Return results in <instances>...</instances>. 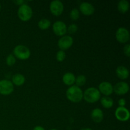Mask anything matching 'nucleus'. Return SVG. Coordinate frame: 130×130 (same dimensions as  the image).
<instances>
[{"instance_id": "13", "label": "nucleus", "mask_w": 130, "mask_h": 130, "mask_svg": "<svg viewBox=\"0 0 130 130\" xmlns=\"http://www.w3.org/2000/svg\"><path fill=\"white\" fill-rule=\"evenodd\" d=\"M79 10L83 15L90 16L95 12V8L92 4L88 2H83L79 5Z\"/></svg>"}, {"instance_id": "14", "label": "nucleus", "mask_w": 130, "mask_h": 130, "mask_svg": "<svg viewBox=\"0 0 130 130\" xmlns=\"http://www.w3.org/2000/svg\"><path fill=\"white\" fill-rule=\"evenodd\" d=\"M91 117L92 120L95 123H100L102 121L103 119H104V113L101 109L96 108L91 111Z\"/></svg>"}, {"instance_id": "7", "label": "nucleus", "mask_w": 130, "mask_h": 130, "mask_svg": "<svg viewBox=\"0 0 130 130\" xmlns=\"http://www.w3.org/2000/svg\"><path fill=\"white\" fill-rule=\"evenodd\" d=\"M116 38L117 41L121 43H127L129 40V33L127 29L124 27H119L116 32Z\"/></svg>"}, {"instance_id": "21", "label": "nucleus", "mask_w": 130, "mask_h": 130, "mask_svg": "<svg viewBox=\"0 0 130 130\" xmlns=\"http://www.w3.org/2000/svg\"><path fill=\"white\" fill-rule=\"evenodd\" d=\"M86 82V76H84V75H79V76H77V77H76V81L75 83L76 84V86L80 87V86H82L83 85H85Z\"/></svg>"}, {"instance_id": "5", "label": "nucleus", "mask_w": 130, "mask_h": 130, "mask_svg": "<svg viewBox=\"0 0 130 130\" xmlns=\"http://www.w3.org/2000/svg\"><path fill=\"white\" fill-rule=\"evenodd\" d=\"M13 84L11 81L7 79L0 80V94L8 95L13 91Z\"/></svg>"}, {"instance_id": "10", "label": "nucleus", "mask_w": 130, "mask_h": 130, "mask_svg": "<svg viewBox=\"0 0 130 130\" xmlns=\"http://www.w3.org/2000/svg\"><path fill=\"white\" fill-rule=\"evenodd\" d=\"M73 38L70 36H63L58 41V46L60 50H66L72 46L73 44Z\"/></svg>"}, {"instance_id": "1", "label": "nucleus", "mask_w": 130, "mask_h": 130, "mask_svg": "<svg viewBox=\"0 0 130 130\" xmlns=\"http://www.w3.org/2000/svg\"><path fill=\"white\" fill-rule=\"evenodd\" d=\"M66 96L69 100L74 103H78L83 99V92L76 85L71 86L66 91Z\"/></svg>"}, {"instance_id": "16", "label": "nucleus", "mask_w": 130, "mask_h": 130, "mask_svg": "<svg viewBox=\"0 0 130 130\" xmlns=\"http://www.w3.org/2000/svg\"><path fill=\"white\" fill-rule=\"evenodd\" d=\"M62 81L67 86H72L76 81V77L72 72H67L62 77Z\"/></svg>"}, {"instance_id": "9", "label": "nucleus", "mask_w": 130, "mask_h": 130, "mask_svg": "<svg viewBox=\"0 0 130 130\" xmlns=\"http://www.w3.org/2000/svg\"><path fill=\"white\" fill-rule=\"evenodd\" d=\"M115 116L118 120L125 122L129 119L130 114L128 109L124 107H118L115 111Z\"/></svg>"}, {"instance_id": "23", "label": "nucleus", "mask_w": 130, "mask_h": 130, "mask_svg": "<svg viewBox=\"0 0 130 130\" xmlns=\"http://www.w3.org/2000/svg\"><path fill=\"white\" fill-rule=\"evenodd\" d=\"M16 62L15 57L12 54H10L6 58V63L8 66H12Z\"/></svg>"}, {"instance_id": "17", "label": "nucleus", "mask_w": 130, "mask_h": 130, "mask_svg": "<svg viewBox=\"0 0 130 130\" xmlns=\"http://www.w3.org/2000/svg\"><path fill=\"white\" fill-rule=\"evenodd\" d=\"M25 79L24 75L21 74H16L12 77L11 82L16 86H22L25 83Z\"/></svg>"}, {"instance_id": "27", "label": "nucleus", "mask_w": 130, "mask_h": 130, "mask_svg": "<svg viewBox=\"0 0 130 130\" xmlns=\"http://www.w3.org/2000/svg\"><path fill=\"white\" fill-rule=\"evenodd\" d=\"M126 104V100L124 99H120L118 101V105H119V107H124V106Z\"/></svg>"}, {"instance_id": "15", "label": "nucleus", "mask_w": 130, "mask_h": 130, "mask_svg": "<svg viewBox=\"0 0 130 130\" xmlns=\"http://www.w3.org/2000/svg\"><path fill=\"white\" fill-rule=\"evenodd\" d=\"M117 76L121 79H126L129 76V71L126 67L123 66H118L116 70Z\"/></svg>"}, {"instance_id": "4", "label": "nucleus", "mask_w": 130, "mask_h": 130, "mask_svg": "<svg viewBox=\"0 0 130 130\" xmlns=\"http://www.w3.org/2000/svg\"><path fill=\"white\" fill-rule=\"evenodd\" d=\"M13 53L14 56L20 60H27L30 56V50L22 44L16 46L13 50Z\"/></svg>"}, {"instance_id": "26", "label": "nucleus", "mask_w": 130, "mask_h": 130, "mask_svg": "<svg viewBox=\"0 0 130 130\" xmlns=\"http://www.w3.org/2000/svg\"><path fill=\"white\" fill-rule=\"evenodd\" d=\"M124 53L128 57L130 56V44H128L124 47Z\"/></svg>"}, {"instance_id": "3", "label": "nucleus", "mask_w": 130, "mask_h": 130, "mask_svg": "<svg viewBox=\"0 0 130 130\" xmlns=\"http://www.w3.org/2000/svg\"><path fill=\"white\" fill-rule=\"evenodd\" d=\"M17 14L20 20L27 22L30 20L32 16V10L29 5L23 4L19 6Z\"/></svg>"}, {"instance_id": "19", "label": "nucleus", "mask_w": 130, "mask_h": 130, "mask_svg": "<svg viewBox=\"0 0 130 130\" xmlns=\"http://www.w3.org/2000/svg\"><path fill=\"white\" fill-rule=\"evenodd\" d=\"M102 105L105 109H110L114 105V101L109 96H103L100 100Z\"/></svg>"}, {"instance_id": "22", "label": "nucleus", "mask_w": 130, "mask_h": 130, "mask_svg": "<svg viewBox=\"0 0 130 130\" xmlns=\"http://www.w3.org/2000/svg\"><path fill=\"white\" fill-rule=\"evenodd\" d=\"M70 18L73 20H76L79 18V11L77 8H73L70 12Z\"/></svg>"}, {"instance_id": "30", "label": "nucleus", "mask_w": 130, "mask_h": 130, "mask_svg": "<svg viewBox=\"0 0 130 130\" xmlns=\"http://www.w3.org/2000/svg\"><path fill=\"white\" fill-rule=\"evenodd\" d=\"M80 130H93V129H90V128H83V129H80Z\"/></svg>"}, {"instance_id": "18", "label": "nucleus", "mask_w": 130, "mask_h": 130, "mask_svg": "<svg viewBox=\"0 0 130 130\" xmlns=\"http://www.w3.org/2000/svg\"><path fill=\"white\" fill-rule=\"evenodd\" d=\"M118 10L122 13H126L129 10V3L126 0H121L118 4Z\"/></svg>"}, {"instance_id": "12", "label": "nucleus", "mask_w": 130, "mask_h": 130, "mask_svg": "<svg viewBox=\"0 0 130 130\" xmlns=\"http://www.w3.org/2000/svg\"><path fill=\"white\" fill-rule=\"evenodd\" d=\"M98 90H99L100 93H102L105 96H108L113 93V86L109 82L103 81L100 83Z\"/></svg>"}, {"instance_id": "2", "label": "nucleus", "mask_w": 130, "mask_h": 130, "mask_svg": "<svg viewBox=\"0 0 130 130\" xmlns=\"http://www.w3.org/2000/svg\"><path fill=\"white\" fill-rule=\"evenodd\" d=\"M101 94L97 88L94 87H90L86 89L83 93V99L88 103L96 102L100 100Z\"/></svg>"}, {"instance_id": "31", "label": "nucleus", "mask_w": 130, "mask_h": 130, "mask_svg": "<svg viewBox=\"0 0 130 130\" xmlns=\"http://www.w3.org/2000/svg\"><path fill=\"white\" fill-rule=\"evenodd\" d=\"M50 130H57V129H50Z\"/></svg>"}, {"instance_id": "24", "label": "nucleus", "mask_w": 130, "mask_h": 130, "mask_svg": "<svg viewBox=\"0 0 130 130\" xmlns=\"http://www.w3.org/2000/svg\"><path fill=\"white\" fill-rule=\"evenodd\" d=\"M66 53L63 50H59L57 53V55H56V58H57V61L60 62H63L65 58H66Z\"/></svg>"}, {"instance_id": "28", "label": "nucleus", "mask_w": 130, "mask_h": 130, "mask_svg": "<svg viewBox=\"0 0 130 130\" xmlns=\"http://www.w3.org/2000/svg\"><path fill=\"white\" fill-rule=\"evenodd\" d=\"M14 3H15L16 5H22L23 4H25V1H22V0H16V1H13Z\"/></svg>"}, {"instance_id": "29", "label": "nucleus", "mask_w": 130, "mask_h": 130, "mask_svg": "<svg viewBox=\"0 0 130 130\" xmlns=\"http://www.w3.org/2000/svg\"><path fill=\"white\" fill-rule=\"evenodd\" d=\"M33 130H45L44 129V128H43L41 126H36V127H34Z\"/></svg>"}, {"instance_id": "25", "label": "nucleus", "mask_w": 130, "mask_h": 130, "mask_svg": "<svg viewBox=\"0 0 130 130\" xmlns=\"http://www.w3.org/2000/svg\"><path fill=\"white\" fill-rule=\"evenodd\" d=\"M77 29H78L77 25L75 24H72L69 26L68 28H67V31H68L70 34H74V33L77 32Z\"/></svg>"}, {"instance_id": "11", "label": "nucleus", "mask_w": 130, "mask_h": 130, "mask_svg": "<svg viewBox=\"0 0 130 130\" xmlns=\"http://www.w3.org/2000/svg\"><path fill=\"white\" fill-rule=\"evenodd\" d=\"M129 85L127 83L121 81L118 83L113 86V92H115L117 95H123L126 94L129 91Z\"/></svg>"}, {"instance_id": "32", "label": "nucleus", "mask_w": 130, "mask_h": 130, "mask_svg": "<svg viewBox=\"0 0 130 130\" xmlns=\"http://www.w3.org/2000/svg\"><path fill=\"white\" fill-rule=\"evenodd\" d=\"M1 5H0V10H1Z\"/></svg>"}, {"instance_id": "20", "label": "nucleus", "mask_w": 130, "mask_h": 130, "mask_svg": "<svg viewBox=\"0 0 130 130\" xmlns=\"http://www.w3.org/2000/svg\"><path fill=\"white\" fill-rule=\"evenodd\" d=\"M51 22L48 19H42L38 22V27L42 30H45L50 27Z\"/></svg>"}, {"instance_id": "8", "label": "nucleus", "mask_w": 130, "mask_h": 130, "mask_svg": "<svg viewBox=\"0 0 130 130\" xmlns=\"http://www.w3.org/2000/svg\"><path fill=\"white\" fill-rule=\"evenodd\" d=\"M53 31L55 34L58 36H63L67 32V25L63 22L58 20L53 24Z\"/></svg>"}, {"instance_id": "6", "label": "nucleus", "mask_w": 130, "mask_h": 130, "mask_svg": "<svg viewBox=\"0 0 130 130\" xmlns=\"http://www.w3.org/2000/svg\"><path fill=\"white\" fill-rule=\"evenodd\" d=\"M63 4L59 0H54L52 1L50 5V10L51 12L55 16H59L63 11Z\"/></svg>"}]
</instances>
